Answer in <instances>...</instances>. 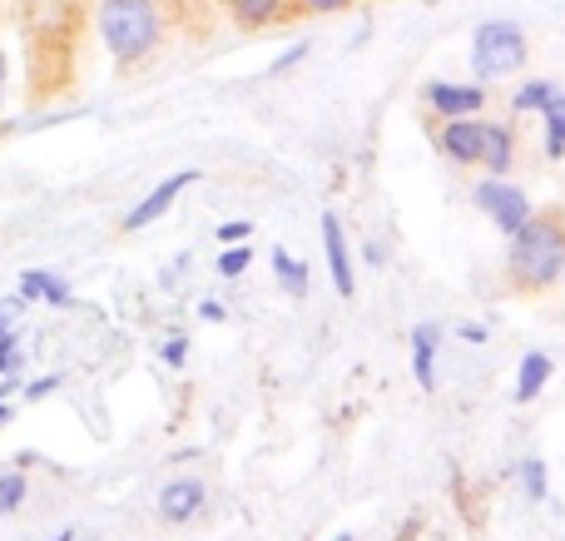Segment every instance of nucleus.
Instances as JSON below:
<instances>
[{"mask_svg":"<svg viewBox=\"0 0 565 541\" xmlns=\"http://www.w3.org/2000/svg\"><path fill=\"white\" fill-rule=\"evenodd\" d=\"M95 35L115 70H139L164 50L169 10L164 0H95Z\"/></svg>","mask_w":565,"mask_h":541,"instance_id":"nucleus-1","label":"nucleus"},{"mask_svg":"<svg viewBox=\"0 0 565 541\" xmlns=\"http://www.w3.org/2000/svg\"><path fill=\"white\" fill-rule=\"evenodd\" d=\"M561 274H565V209H546V214H531L507 238V278L521 294H541V288L561 284Z\"/></svg>","mask_w":565,"mask_h":541,"instance_id":"nucleus-2","label":"nucleus"},{"mask_svg":"<svg viewBox=\"0 0 565 541\" xmlns=\"http://www.w3.org/2000/svg\"><path fill=\"white\" fill-rule=\"evenodd\" d=\"M471 75L481 79V85H501V79L521 75L531 60V40L526 30L516 25V20H481L477 30H471Z\"/></svg>","mask_w":565,"mask_h":541,"instance_id":"nucleus-3","label":"nucleus"},{"mask_svg":"<svg viewBox=\"0 0 565 541\" xmlns=\"http://www.w3.org/2000/svg\"><path fill=\"white\" fill-rule=\"evenodd\" d=\"M471 204L481 209V214L491 219V224L501 229V234H516L521 224H526L536 209H531V194L521 184H511V179H497V174H487L477 189H471Z\"/></svg>","mask_w":565,"mask_h":541,"instance_id":"nucleus-4","label":"nucleus"},{"mask_svg":"<svg viewBox=\"0 0 565 541\" xmlns=\"http://www.w3.org/2000/svg\"><path fill=\"white\" fill-rule=\"evenodd\" d=\"M199 179H204V169H174V174H164L135 209H129L125 219H119V234H145L149 224H159V219L179 204V194H184V189H194Z\"/></svg>","mask_w":565,"mask_h":541,"instance_id":"nucleus-5","label":"nucleus"},{"mask_svg":"<svg viewBox=\"0 0 565 541\" xmlns=\"http://www.w3.org/2000/svg\"><path fill=\"white\" fill-rule=\"evenodd\" d=\"M491 99V89L481 85V79H427L422 85V105L431 109V115L451 119V115H481Z\"/></svg>","mask_w":565,"mask_h":541,"instance_id":"nucleus-6","label":"nucleus"},{"mask_svg":"<svg viewBox=\"0 0 565 541\" xmlns=\"http://www.w3.org/2000/svg\"><path fill=\"white\" fill-rule=\"evenodd\" d=\"M204 507H209V487L199 482V477H169L154 497L159 522H169V527H189Z\"/></svg>","mask_w":565,"mask_h":541,"instance_id":"nucleus-7","label":"nucleus"},{"mask_svg":"<svg viewBox=\"0 0 565 541\" xmlns=\"http://www.w3.org/2000/svg\"><path fill=\"white\" fill-rule=\"evenodd\" d=\"M437 145L451 165H481V145H487V119L481 115H451L441 119Z\"/></svg>","mask_w":565,"mask_h":541,"instance_id":"nucleus-8","label":"nucleus"},{"mask_svg":"<svg viewBox=\"0 0 565 541\" xmlns=\"http://www.w3.org/2000/svg\"><path fill=\"white\" fill-rule=\"evenodd\" d=\"M322 254H328V274L338 284L342 298L358 294V274H352V254H348V234H342L338 214H322Z\"/></svg>","mask_w":565,"mask_h":541,"instance_id":"nucleus-9","label":"nucleus"},{"mask_svg":"<svg viewBox=\"0 0 565 541\" xmlns=\"http://www.w3.org/2000/svg\"><path fill=\"white\" fill-rule=\"evenodd\" d=\"M15 294L25 298V304H50V308H70V304H75V288H70L60 274H50V268H25Z\"/></svg>","mask_w":565,"mask_h":541,"instance_id":"nucleus-10","label":"nucleus"},{"mask_svg":"<svg viewBox=\"0 0 565 541\" xmlns=\"http://www.w3.org/2000/svg\"><path fill=\"white\" fill-rule=\"evenodd\" d=\"M511 165H516V129L507 125V119H487V145H481V169L497 179L511 174Z\"/></svg>","mask_w":565,"mask_h":541,"instance_id":"nucleus-11","label":"nucleus"},{"mask_svg":"<svg viewBox=\"0 0 565 541\" xmlns=\"http://www.w3.org/2000/svg\"><path fill=\"white\" fill-rule=\"evenodd\" d=\"M437 343H441V328L437 323H417L412 328V378H417L422 393L437 388Z\"/></svg>","mask_w":565,"mask_h":541,"instance_id":"nucleus-12","label":"nucleus"},{"mask_svg":"<svg viewBox=\"0 0 565 541\" xmlns=\"http://www.w3.org/2000/svg\"><path fill=\"white\" fill-rule=\"evenodd\" d=\"M244 30H268L292 15V0H218Z\"/></svg>","mask_w":565,"mask_h":541,"instance_id":"nucleus-13","label":"nucleus"},{"mask_svg":"<svg viewBox=\"0 0 565 541\" xmlns=\"http://www.w3.org/2000/svg\"><path fill=\"white\" fill-rule=\"evenodd\" d=\"M551 373H556V363H551V353H541V348L521 358V368H516V403H521V407L536 403V397L546 393Z\"/></svg>","mask_w":565,"mask_h":541,"instance_id":"nucleus-14","label":"nucleus"},{"mask_svg":"<svg viewBox=\"0 0 565 541\" xmlns=\"http://www.w3.org/2000/svg\"><path fill=\"white\" fill-rule=\"evenodd\" d=\"M556 79H521L516 89H511V115H546L551 99H556Z\"/></svg>","mask_w":565,"mask_h":541,"instance_id":"nucleus-15","label":"nucleus"},{"mask_svg":"<svg viewBox=\"0 0 565 541\" xmlns=\"http://www.w3.org/2000/svg\"><path fill=\"white\" fill-rule=\"evenodd\" d=\"M274 278H278V288L288 298H308V264H302V258H292L288 248H274Z\"/></svg>","mask_w":565,"mask_h":541,"instance_id":"nucleus-16","label":"nucleus"},{"mask_svg":"<svg viewBox=\"0 0 565 541\" xmlns=\"http://www.w3.org/2000/svg\"><path fill=\"white\" fill-rule=\"evenodd\" d=\"M25 502H30V477L20 467H6L0 473V517H15Z\"/></svg>","mask_w":565,"mask_h":541,"instance_id":"nucleus-17","label":"nucleus"},{"mask_svg":"<svg viewBox=\"0 0 565 541\" xmlns=\"http://www.w3.org/2000/svg\"><path fill=\"white\" fill-rule=\"evenodd\" d=\"M546 139H541V149H546V159H561L565 155V89H556V99H551L546 115Z\"/></svg>","mask_w":565,"mask_h":541,"instance_id":"nucleus-18","label":"nucleus"},{"mask_svg":"<svg viewBox=\"0 0 565 541\" xmlns=\"http://www.w3.org/2000/svg\"><path fill=\"white\" fill-rule=\"evenodd\" d=\"M214 268H218V278H244L248 268H254V244H224V254L214 258Z\"/></svg>","mask_w":565,"mask_h":541,"instance_id":"nucleus-19","label":"nucleus"},{"mask_svg":"<svg viewBox=\"0 0 565 541\" xmlns=\"http://www.w3.org/2000/svg\"><path fill=\"white\" fill-rule=\"evenodd\" d=\"M521 487H526L531 502H546L551 497V477H546V463H541V457H531V463L521 467Z\"/></svg>","mask_w":565,"mask_h":541,"instance_id":"nucleus-20","label":"nucleus"},{"mask_svg":"<svg viewBox=\"0 0 565 541\" xmlns=\"http://www.w3.org/2000/svg\"><path fill=\"white\" fill-rule=\"evenodd\" d=\"M60 388H65V373H40V378H30V383H20V397H25V403H45Z\"/></svg>","mask_w":565,"mask_h":541,"instance_id":"nucleus-21","label":"nucleus"},{"mask_svg":"<svg viewBox=\"0 0 565 541\" xmlns=\"http://www.w3.org/2000/svg\"><path fill=\"white\" fill-rule=\"evenodd\" d=\"M20 328H10V333H0V378H10V373H20Z\"/></svg>","mask_w":565,"mask_h":541,"instance_id":"nucleus-22","label":"nucleus"},{"mask_svg":"<svg viewBox=\"0 0 565 541\" xmlns=\"http://www.w3.org/2000/svg\"><path fill=\"white\" fill-rule=\"evenodd\" d=\"M358 0H292V15H342V10H352Z\"/></svg>","mask_w":565,"mask_h":541,"instance_id":"nucleus-23","label":"nucleus"},{"mask_svg":"<svg viewBox=\"0 0 565 541\" xmlns=\"http://www.w3.org/2000/svg\"><path fill=\"white\" fill-rule=\"evenodd\" d=\"M312 55V45H308V40H298V45H292V50H282V55L274 60V65H268V75H288V70H298L302 65V60H308Z\"/></svg>","mask_w":565,"mask_h":541,"instance_id":"nucleus-24","label":"nucleus"},{"mask_svg":"<svg viewBox=\"0 0 565 541\" xmlns=\"http://www.w3.org/2000/svg\"><path fill=\"white\" fill-rule=\"evenodd\" d=\"M159 358H164V368H184L189 363V338L184 333H174V338H164V348H159Z\"/></svg>","mask_w":565,"mask_h":541,"instance_id":"nucleus-25","label":"nucleus"},{"mask_svg":"<svg viewBox=\"0 0 565 541\" xmlns=\"http://www.w3.org/2000/svg\"><path fill=\"white\" fill-rule=\"evenodd\" d=\"M214 234H218V244H244V238L254 234V224H248V219H228V224H218Z\"/></svg>","mask_w":565,"mask_h":541,"instance_id":"nucleus-26","label":"nucleus"},{"mask_svg":"<svg viewBox=\"0 0 565 541\" xmlns=\"http://www.w3.org/2000/svg\"><path fill=\"white\" fill-rule=\"evenodd\" d=\"M6 99H10V50L6 35H0V119H6Z\"/></svg>","mask_w":565,"mask_h":541,"instance_id":"nucleus-27","label":"nucleus"},{"mask_svg":"<svg viewBox=\"0 0 565 541\" xmlns=\"http://www.w3.org/2000/svg\"><path fill=\"white\" fill-rule=\"evenodd\" d=\"M199 318H204V323H224L228 308L218 304V298H204V304H199Z\"/></svg>","mask_w":565,"mask_h":541,"instance_id":"nucleus-28","label":"nucleus"},{"mask_svg":"<svg viewBox=\"0 0 565 541\" xmlns=\"http://www.w3.org/2000/svg\"><path fill=\"white\" fill-rule=\"evenodd\" d=\"M457 338H467V343H487L491 333H487L481 323H461V328H457Z\"/></svg>","mask_w":565,"mask_h":541,"instance_id":"nucleus-29","label":"nucleus"},{"mask_svg":"<svg viewBox=\"0 0 565 541\" xmlns=\"http://www.w3.org/2000/svg\"><path fill=\"white\" fill-rule=\"evenodd\" d=\"M15 423V403H10V397H0V427H10Z\"/></svg>","mask_w":565,"mask_h":541,"instance_id":"nucleus-30","label":"nucleus"},{"mask_svg":"<svg viewBox=\"0 0 565 541\" xmlns=\"http://www.w3.org/2000/svg\"><path fill=\"white\" fill-rule=\"evenodd\" d=\"M40 463V453H15V463L10 467H20V473H25V467H35Z\"/></svg>","mask_w":565,"mask_h":541,"instance_id":"nucleus-31","label":"nucleus"},{"mask_svg":"<svg viewBox=\"0 0 565 541\" xmlns=\"http://www.w3.org/2000/svg\"><path fill=\"white\" fill-rule=\"evenodd\" d=\"M362 258H367V264H382V244H372V238H367V248H362Z\"/></svg>","mask_w":565,"mask_h":541,"instance_id":"nucleus-32","label":"nucleus"},{"mask_svg":"<svg viewBox=\"0 0 565 541\" xmlns=\"http://www.w3.org/2000/svg\"><path fill=\"white\" fill-rule=\"evenodd\" d=\"M45 541H79V532H75V527H60V532L45 537Z\"/></svg>","mask_w":565,"mask_h":541,"instance_id":"nucleus-33","label":"nucleus"},{"mask_svg":"<svg viewBox=\"0 0 565 541\" xmlns=\"http://www.w3.org/2000/svg\"><path fill=\"white\" fill-rule=\"evenodd\" d=\"M10 328H15V314H6V308H0V333H10Z\"/></svg>","mask_w":565,"mask_h":541,"instance_id":"nucleus-34","label":"nucleus"},{"mask_svg":"<svg viewBox=\"0 0 565 541\" xmlns=\"http://www.w3.org/2000/svg\"><path fill=\"white\" fill-rule=\"evenodd\" d=\"M338 541H352V537H338Z\"/></svg>","mask_w":565,"mask_h":541,"instance_id":"nucleus-35","label":"nucleus"},{"mask_svg":"<svg viewBox=\"0 0 565 541\" xmlns=\"http://www.w3.org/2000/svg\"><path fill=\"white\" fill-rule=\"evenodd\" d=\"M561 278H565V274H561Z\"/></svg>","mask_w":565,"mask_h":541,"instance_id":"nucleus-36","label":"nucleus"}]
</instances>
